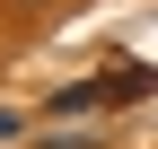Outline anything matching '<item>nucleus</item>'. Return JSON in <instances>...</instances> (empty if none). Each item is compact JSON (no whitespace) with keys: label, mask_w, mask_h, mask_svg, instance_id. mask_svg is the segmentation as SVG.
Masks as SVG:
<instances>
[{"label":"nucleus","mask_w":158,"mask_h":149,"mask_svg":"<svg viewBox=\"0 0 158 149\" xmlns=\"http://www.w3.org/2000/svg\"><path fill=\"white\" fill-rule=\"evenodd\" d=\"M149 88H158V70L149 62H123V70H97V79L70 88V97H53V105H62V114L70 105H132V97H149Z\"/></svg>","instance_id":"nucleus-1"},{"label":"nucleus","mask_w":158,"mask_h":149,"mask_svg":"<svg viewBox=\"0 0 158 149\" xmlns=\"http://www.w3.org/2000/svg\"><path fill=\"white\" fill-rule=\"evenodd\" d=\"M9 9H53V0H9Z\"/></svg>","instance_id":"nucleus-3"},{"label":"nucleus","mask_w":158,"mask_h":149,"mask_svg":"<svg viewBox=\"0 0 158 149\" xmlns=\"http://www.w3.org/2000/svg\"><path fill=\"white\" fill-rule=\"evenodd\" d=\"M44 149H97V140H79V132H53V140H44Z\"/></svg>","instance_id":"nucleus-2"}]
</instances>
